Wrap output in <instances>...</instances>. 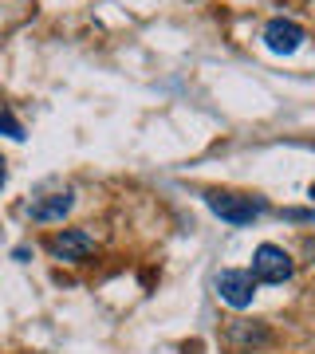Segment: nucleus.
<instances>
[{"label": "nucleus", "instance_id": "obj_1", "mask_svg": "<svg viewBox=\"0 0 315 354\" xmlns=\"http://www.w3.org/2000/svg\"><path fill=\"white\" fill-rule=\"evenodd\" d=\"M205 205H209V213L221 216L225 225H252L256 216L268 213V201L264 197H249V193H228V189H205L201 193Z\"/></svg>", "mask_w": 315, "mask_h": 354}, {"label": "nucleus", "instance_id": "obj_2", "mask_svg": "<svg viewBox=\"0 0 315 354\" xmlns=\"http://www.w3.org/2000/svg\"><path fill=\"white\" fill-rule=\"evenodd\" d=\"M252 279L256 283H284V279H291V272H296V260H291L288 248H280V244H260L256 252H252Z\"/></svg>", "mask_w": 315, "mask_h": 354}, {"label": "nucleus", "instance_id": "obj_3", "mask_svg": "<svg viewBox=\"0 0 315 354\" xmlns=\"http://www.w3.org/2000/svg\"><path fill=\"white\" fill-rule=\"evenodd\" d=\"M213 288H217V295H221L228 307H237V311L252 307V299H256V279H252L249 268H225V272H217Z\"/></svg>", "mask_w": 315, "mask_h": 354}, {"label": "nucleus", "instance_id": "obj_4", "mask_svg": "<svg viewBox=\"0 0 315 354\" xmlns=\"http://www.w3.org/2000/svg\"><path fill=\"white\" fill-rule=\"evenodd\" d=\"M48 252L55 260H63V264H83L95 252V236H91L87 228H63V232L48 236Z\"/></svg>", "mask_w": 315, "mask_h": 354}, {"label": "nucleus", "instance_id": "obj_5", "mask_svg": "<svg viewBox=\"0 0 315 354\" xmlns=\"http://www.w3.org/2000/svg\"><path fill=\"white\" fill-rule=\"evenodd\" d=\"M303 39H307V32H303L296 20L276 16V20L264 24V48L272 51V55H296V51L303 48Z\"/></svg>", "mask_w": 315, "mask_h": 354}, {"label": "nucleus", "instance_id": "obj_6", "mask_svg": "<svg viewBox=\"0 0 315 354\" xmlns=\"http://www.w3.org/2000/svg\"><path fill=\"white\" fill-rule=\"evenodd\" d=\"M71 205H75V193L60 189V193H48V197H32L24 213L32 221H39V225H51V221H63V216L71 213Z\"/></svg>", "mask_w": 315, "mask_h": 354}, {"label": "nucleus", "instance_id": "obj_7", "mask_svg": "<svg viewBox=\"0 0 315 354\" xmlns=\"http://www.w3.org/2000/svg\"><path fill=\"white\" fill-rule=\"evenodd\" d=\"M228 342H233V351H256V346H268L272 342V330L264 327V323H244V319H237V323H228L225 327Z\"/></svg>", "mask_w": 315, "mask_h": 354}, {"label": "nucleus", "instance_id": "obj_8", "mask_svg": "<svg viewBox=\"0 0 315 354\" xmlns=\"http://www.w3.org/2000/svg\"><path fill=\"white\" fill-rule=\"evenodd\" d=\"M0 134H4V138H12V142H24L28 138L24 122H20L12 111H0Z\"/></svg>", "mask_w": 315, "mask_h": 354}, {"label": "nucleus", "instance_id": "obj_9", "mask_svg": "<svg viewBox=\"0 0 315 354\" xmlns=\"http://www.w3.org/2000/svg\"><path fill=\"white\" fill-rule=\"evenodd\" d=\"M284 221H303V225H315V209H284Z\"/></svg>", "mask_w": 315, "mask_h": 354}, {"label": "nucleus", "instance_id": "obj_10", "mask_svg": "<svg viewBox=\"0 0 315 354\" xmlns=\"http://www.w3.org/2000/svg\"><path fill=\"white\" fill-rule=\"evenodd\" d=\"M28 256H32V248H24V244H20V248H12V260H20V264H24Z\"/></svg>", "mask_w": 315, "mask_h": 354}, {"label": "nucleus", "instance_id": "obj_11", "mask_svg": "<svg viewBox=\"0 0 315 354\" xmlns=\"http://www.w3.org/2000/svg\"><path fill=\"white\" fill-rule=\"evenodd\" d=\"M4 181H8V162L0 158V189H4Z\"/></svg>", "mask_w": 315, "mask_h": 354}, {"label": "nucleus", "instance_id": "obj_12", "mask_svg": "<svg viewBox=\"0 0 315 354\" xmlns=\"http://www.w3.org/2000/svg\"><path fill=\"white\" fill-rule=\"evenodd\" d=\"M303 252L312 256V264H315V241H307V244H303Z\"/></svg>", "mask_w": 315, "mask_h": 354}, {"label": "nucleus", "instance_id": "obj_13", "mask_svg": "<svg viewBox=\"0 0 315 354\" xmlns=\"http://www.w3.org/2000/svg\"><path fill=\"white\" fill-rule=\"evenodd\" d=\"M307 197H312V201H315V181H312V189H307Z\"/></svg>", "mask_w": 315, "mask_h": 354}]
</instances>
